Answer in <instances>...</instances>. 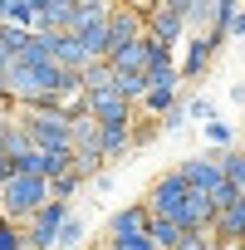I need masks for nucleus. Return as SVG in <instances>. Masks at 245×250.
Returning a JSON list of instances; mask_svg holds the SVG:
<instances>
[{
	"label": "nucleus",
	"instance_id": "obj_14",
	"mask_svg": "<svg viewBox=\"0 0 245 250\" xmlns=\"http://www.w3.org/2000/svg\"><path fill=\"white\" fill-rule=\"evenodd\" d=\"M103 162H108L103 147H83V152H74V172H79L83 182H98V177H103Z\"/></svg>",
	"mask_w": 245,
	"mask_h": 250
},
{
	"label": "nucleus",
	"instance_id": "obj_12",
	"mask_svg": "<svg viewBox=\"0 0 245 250\" xmlns=\"http://www.w3.org/2000/svg\"><path fill=\"white\" fill-rule=\"evenodd\" d=\"M83 93H118V69L108 59H93L83 69Z\"/></svg>",
	"mask_w": 245,
	"mask_h": 250
},
{
	"label": "nucleus",
	"instance_id": "obj_16",
	"mask_svg": "<svg viewBox=\"0 0 245 250\" xmlns=\"http://www.w3.org/2000/svg\"><path fill=\"white\" fill-rule=\"evenodd\" d=\"M221 167H225V182L245 196V152L235 147V152H221Z\"/></svg>",
	"mask_w": 245,
	"mask_h": 250
},
{
	"label": "nucleus",
	"instance_id": "obj_9",
	"mask_svg": "<svg viewBox=\"0 0 245 250\" xmlns=\"http://www.w3.org/2000/svg\"><path fill=\"white\" fill-rule=\"evenodd\" d=\"M88 98V113L98 123H133V103L122 93H83Z\"/></svg>",
	"mask_w": 245,
	"mask_h": 250
},
{
	"label": "nucleus",
	"instance_id": "obj_15",
	"mask_svg": "<svg viewBox=\"0 0 245 250\" xmlns=\"http://www.w3.org/2000/svg\"><path fill=\"white\" fill-rule=\"evenodd\" d=\"M147 88H152V79H147V74H118V93L128 98V103H143V98H147Z\"/></svg>",
	"mask_w": 245,
	"mask_h": 250
},
{
	"label": "nucleus",
	"instance_id": "obj_24",
	"mask_svg": "<svg viewBox=\"0 0 245 250\" xmlns=\"http://www.w3.org/2000/svg\"><path fill=\"white\" fill-rule=\"evenodd\" d=\"M152 133H157L152 123H147V128H133V147H143V143H152Z\"/></svg>",
	"mask_w": 245,
	"mask_h": 250
},
{
	"label": "nucleus",
	"instance_id": "obj_17",
	"mask_svg": "<svg viewBox=\"0 0 245 250\" xmlns=\"http://www.w3.org/2000/svg\"><path fill=\"white\" fill-rule=\"evenodd\" d=\"M79 187H83V177H79V172H64V177H54V182H49V196L69 206V201L79 196Z\"/></svg>",
	"mask_w": 245,
	"mask_h": 250
},
{
	"label": "nucleus",
	"instance_id": "obj_30",
	"mask_svg": "<svg viewBox=\"0 0 245 250\" xmlns=\"http://www.w3.org/2000/svg\"><path fill=\"white\" fill-rule=\"evenodd\" d=\"M240 152H245V138H240Z\"/></svg>",
	"mask_w": 245,
	"mask_h": 250
},
{
	"label": "nucleus",
	"instance_id": "obj_18",
	"mask_svg": "<svg viewBox=\"0 0 245 250\" xmlns=\"http://www.w3.org/2000/svg\"><path fill=\"white\" fill-rule=\"evenodd\" d=\"M83 235H88L83 216H69V221H64V230H59V250H83Z\"/></svg>",
	"mask_w": 245,
	"mask_h": 250
},
{
	"label": "nucleus",
	"instance_id": "obj_20",
	"mask_svg": "<svg viewBox=\"0 0 245 250\" xmlns=\"http://www.w3.org/2000/svg\"><path fill=\"white\" fill-rule=\"evenodd\" d=\"M0 250H25V226L0 216Z\"/></svg>",
	"mask_w": 245,
	"mask_h": 250
},
{
	"label": "nucleus",
	"instance_id": "obj_5",
	"mask_svg": "<svg viewBox=\"0 0 245 250\" xmlns=\"http://www.w3.org/2000/svg\"><path fill=\"white\" fill-rule=\"evenodd\" d=\"M69 216H74V211H69L64 201H49V206L25 226V250H49V245H59V230H64Z\"/></svg>",
	"mask_w": 245,
	"mask_h": 250
},
{
	"label": "nucleus",
	"instance_id": "obj_27",
	"mask_svg": "<svg viewBox=\"0 0 245 250\" xmlns=\"http://www.w3.org/2000/svg\"><path fill=\"white\" fill-rule=\"evenodd\" d=\"M230 40H245V10H240V15L230 20Z\"/></svg>",
	"mask_w": 245,
	"mask_h": 250
},
{
	"label": "nucleus",
	"instance_id": "obj_13",
	"mask_svg": "<svg viewBox=\"0 0 245 250\" xmlns=\"http://www.w3.org/2000/svg\"><path fill=\"white\" fill-rule=\"evenodd\" d=\"M182 235H186V230H182L177 221H167V216H152V221H147V240H152L157 250H177Z\"/></svg>",
	"mask_w": 245,
	"mask_h": 250
},
{
	"label": "nucleus",
	"instance_id": "obj_21",
	"mask_svg": "<svg viewBox=\"0 0 245 250\" xmlns=\"http://www.w3.org/2000/svg\"><path fill=\"white\" fill-rule=\"evenodd\" d=\"M186 113H191V123H201V128H206V123H216V103H211L206 93L186 98Z\"/></svg>",
	"mask_w": 245,
	"mask_h": 250
},
{
	"label": "nucleus",
	"instance_id": "obj_26",
	"mask_svg": "<svg viewBox=\"0 0 245 250\" xmlns=\"http://www.w3.org/2000/svg\"><path fill=\"white\" fill-rule=\"evenodd\" d=\"M10 177H15V162H10V157H5V152H0V187H5V182H10Z\"/></svg>",
	"mask_w": 245,
	"mask_h": 250
},
{
	"label": "nucleus",
	"instance_id": "obj_29",
	"mask_svg": "<svg viewBox=\"0 0 245 250\" xmlns=\"http://www.w3.org/2000/svg\"><path fill=\"white\" fill-rule=\"evenodd\" d=\"M230 98H235V103H245V83H235V88H230Z\"/></svg>",
	"mask_w": 245,
	"mask_h": 250
},
{
	"label": "nucleus",
	"instance_id": "obj_10",
	"mask_svg": "<svg viewBox=\"0 0 245 250\" xmlns=\"http://www.w3.org/2000/svg\"><path fill=\"white\" fill-rule=\"evenodd\" d=\"M0 25H15L25 35H40V0H0Z\"/></svg>",
	"mask_w": 245,
	"mask_h": 250
},
{
	"label": "nucleus",
	"instance_id": "obj_7",
	"mask_svg": "<svg viewBox=\"0 0 245 250\" xmlns=\"http://www.w3.org/2000/svg\"><path fill=\"white\" fill-rule=\"evenodd\" d=\"M182 177L191 191H216L225 182V167H221V152H206V157H186L182 162Z\"/></svg>",
	"mask_w": 245,
	"mask_h": 250
},
{
	"label": "nucleus",
	"instance_id": "obj_25",
	"mask_svg": "<svg viewBox=\"0 0 245 250\" xmlns=\"http://www.w3.org/2000/svg\"><path fill=\"white\" fill-rule=\"evenodd\" d=\"M10 64H15V49H10V44H5V40H0V74H5V69H10Z\"/></svg>",
	"mask_w": 245,
	"mask_h": 250
},
{
	"label": "nucleus",
	"instance_id": "obj_23",
	"mask_svg": "<svg viewBox=\"0 0 245 250\" xmlns=\"http://www.w3.org/2000/svg\"><path fill=\"white\" fill-rule=\"evenodd\" d=\"M103 250H157V245H152L147 235H133V240H108Z\"/></svg>",
	"mask_w": 245,
	"mask_h": 250
},
{
	"label": "nucleus",
	"instance_id": "obj_19",
	"mask_svg": "<svg viewBox=\"0 0 245 250\" xmlns=\"http://www.w3.org/2000/svg\"><path fill=\"white\" fill-rule=\"evenodd\" d=\"M206 143L211 147H221V152H235V128H230V123H206Z\"/></svg>",
	"mask_w": 245,
	"mask_h": 250
},
{
	"label": "nucleus",
	"instance_id": "obj_28",
	"mask_svg": "<svg viewBox=\"0 0 245 250\" xmlns=\"http://www.w3.org/2000/svg\"><path fill=\"white\" fill-rule=\"evenodd\" d=\"M10 128H15V118H10L5 108H0V143H5V133H10Z\"/></svg>",
	"mask_w": 245,
	"mask_h": 250
},
{
	"label": "nucleus",
	"instance_id": "obj_6",
	"mask_svg": "<svg viewBox=\"0 0 245 250\" xmlns=\"http://www.w3.org/2000/svg\"><path fill=\"white\" fill-rule=\"evenodd\" d=\"M225 44V35H186V44H182V79H201L206 69H211V59H216V49Z\"/></svg>",
	"mask_w": 245,
	"mask_h": 250
},
{
	"label": "nucleus",
	"instance_id": "obj_8",
	"mask_svg": "<svg viewBox=\"0 0 245 250\" xmlns=\"http://www.w3.org/2000/svg\"><path fill=\"white\" fill-rule=\"evenodd\" d=\"M147 221H152L147 201L122 206V211H113V216H108V240H133V235H147Z\"/></svg>",
	"mask_w": 245,
	"mask_h": 250
},
{
	"label": "nucleus",
	"instance_id": "obj_3",
	"mask_svg": "<svg viewBox=\"0 0 245 250\" xmlns=\"http://www.w3.org/2000/svg\"><path fill=\"white\" fill-rule=\"evenodd\" d=\"M186 196H191V187H186L182 167H172V172H162V177L152 182V191H147V211H152V216H167V221H182Z\"/></svg>",
	"mask_w": 245,
	"mask_h": 250
},
{
	"label": "nucleus",
	"instance_id": "obj_22",
	"mask_svg": "<svg viewBox=\"0 0 245 250\" xmlns=\"http://www.w3.org/2000/svg\"><path fill=\"white\" fill-rule=\"evenodd\" d=\"M186 123H191V113H186V103H177V108H172V113L162 118V128H167V133H182Z\"/></svg>",
	"mask_w": 245,
	"mask_h": 250
},
{
	"label": "nucleus",
	"instance_id": "obj_11",
	"mask_svg": "<svg viewBox=\"0 0 245 250\" xmlns=\"http://www.w3.org/2000/svg\"><path fill=\"white\" fill-rule=\"evenodd\" d=\"M98 147H103V157H108V162H118L122 152H133V123H103Z\"/></svg>",
	"mask_w": 245,
	"mask_h": 250
},
{
	"label": "nucleus",
	"instance_id": "obj_1",
	"mask_svg": "<svg viewBox=\"0 0 245 250\" xmlns=\"http://www.w3.org/2000/svg\"><path fill=\"white\" fill-rule=\"evenodd\" d=\"M49 201H54L49 196V182H40V177H10L5 187H0V216L20 221V226H30Z\"/></svg>",
	"mask_w": 245,
	"mask_h": 250
},
{
	"label": "nucleus",
	"instance_id": "obj_4",
	"mask_svg": "<svg viewBox=\"0 0 245 250\" xmlns=\"http://www.w3.org/2000/svg\"><path fill=\"white\" fill-rule=\"evenodd\" d=\"M147 40L172 44V49L186 40V15H182V0H162V5H147Z\"/></svg>",
	"mask_w": 245,
	"mask_h": 250
},
{
	"label": "nucleus",
	"instance_id": "obj_2",
	"mask_svg": "<svg viewBox=\"0 0 245 250\" xmlns=\"http://www.w3.org/2000/svg\"><path fill=\"white\" fill-rule=\"evenodd\" d=\"M20 123L30 128V138H35L40 152H74V123H69V113H59V108H30V113H20Z\"/></svg>",
	"mask_w": 245,
	"mask_h": 250
}]
</instances>
